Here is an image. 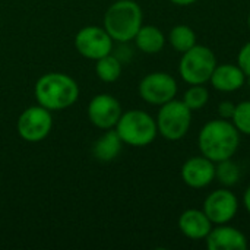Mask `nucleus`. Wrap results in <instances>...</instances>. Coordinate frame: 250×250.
<instances>
[{"label": "nucleus", "mask_w": 250, "mask_h": 250, "mask_svg": "<svg viewBox=\"0 0 250 250\" xmlns=\"http://www.w3.org/2000/svg\"><path fill=\"white\" fill-rule=\"evenodd\" d=\"M198 146L201 154L214 163L233 158L240 146V132L231 120L212 119L199 130Z\"/></svg>", "instance_id": "f257e3e1"}, {"label": "nucleus", "mask_w": 250, "mask_h": 250, "mask_svg": "<svg viewBox=\"0 0 250 250\" xmlns=\"http://www.w3.org/2000/svg\"><path fill=\"white\" fill-rule=\"evenodd\" d=\"M78 83L66 73L51 72L42 75L35 83V98L40 105L50 111L64 110L76 103Z\"/></svg>", "instance_id": "f03ea898"}, {"label": "nucleus", "mask_w": 250, "mask_h": 250, "mask_svg": "<svg viewBox=\"0 0 250 250\" xmlns=\"http://www.w3.org/2000/svg\"><path fill=\"white\" fill-rule=\"evenodd\" d=\"M142 22L144 13L135 0H117L104 15V29L119 42L133 40L139 28L144 25Z\"/></svg>", "instance_id": "7ed1b4c3"}, {"label": "nucleus", "mask_w": 250, "mask_h": 250, "mask_svg": "<svg viewBox=\"0 0 250 250\" xmlns=\"http://www.w3.org/2000/svg\"><path fill=\"white\" fill-rule=\"evenodd\" d=\"M116 132L119 133L123 144L142 148L152 144L158 135L157 120L142 110H129L122 114L116 125Z\"/></svg>", "instance_id": "20e7f679"}, {"label": "nucleus", "mask_w": 250, "mask_h": 250, "mask_svg": "<svg viewBox=\"0 0 250 250\" xmlns=\"http://www.w3.org/2000/svg\"><path fill=\"white\" fill-rule=\"evenodd\" d=\"M217 56L207 45H193L182 53L179 62V73L189 85H205L209 82L214 69L217 67Z\"/></svg>", "instance_id": "39448f33"}, {"label": "nucleus", "mask_w": 250, "mask_h": 250, "mask_svg": "<svg viewBox=\"0 0 250 250\" xmlns=\"http://www.w3.org/2000/svg\"><path fill=\"white\" fill-rule=\"evenodd\" d=\"M192 110L182 100H171L160 105L157 114L158 133L167 141L183 139L192 125Z\"/></svg>", "instance_id": "423d86ee"}, {"label": "nucleus", "mask_w": 250, "mask_h": 250, "mask_svg": "<svg viewBox=\"0 0 250 250\" xmlns=\"http://www.w3.org/2000/svg\"><path fill=\"white\" fill-rule=\"evenodd\" d=\"M177 82L167 72H152L139 82L141 98L151 105H163L177 95Z\"/></svg>", "instance_id": "0eeeda50"}, {"label": "nucleus", "mask_w": 250, "mask_h": 250, "mask_svg": "<svg viewBox=\"0 0 250 250\" xmlns=\"http://www.w3.org/2000/svg\"><path fill=\"white\" fill-rule=\"evenodd\" d=\"M53 126L50 110L42 105L28 107L18 119V133L26 142H40L48 136Z\"/></svg>", "instance_id": "6e6552de"}, {"label": "nucleus", "mask_w": 250, "mask_h": 250, "mask_svg": "<svg viewBox=\"0 0 250 250\" xmlns=\"http://www.w3.org/2000/svg\"><path fill=\"white\" fill-rule=\"evenodd\" d=\"M202 209L214 226L229 224L239 212V199L229 188H221L205 198Z\"/></svg>", "instance_id": "1a4fd4ad"}, {"label": "nucleus", "mask_w": 250, "mask_h": 250, "mask_svg": "<svg viewBox=\"0 0 250 250\" xmlns=\"http://www.w3.org/2000/svg\"><path fill=\"white\" fill-rule=\"evenodd\" d=\"M75 47L81 56L91 60H98L111 53L113 38L104 28L89 25L78 31L75 37Z\"/></svg>", "instance_id": "9d476101"}, {"label": "nucleus", "mask_w": 250, "mask_h": 250, "mask_svg": "<svg viewBox=\"0 0 250 250\" xmlns=\"http://www.w3.org/2000/svg\"><path fill=\"white\" fill-rule=\"evenodd\" d=\"M122 114L120 103L110 94H98L88 104L89 122L103 130L116 127Z\"/></svg>", "instance_id": "9b49d317"}, {"label": "nucleus", "mask_w": 250, "mask_h": 250, "mask_svg": "<svg viewBox=\"0 0 250 250\" xmlns=\"http://www.w3.org/2000/svg\"><path fill=\"white\" fill-rule=\"evenodd\" d=\"M180 174L186 186L192 189H204L215 180V163L202 154L190 157L182 166Z\"/></svg>", "instance_id": "f8f14e48"}, {"label": "nucleus", "mask_w": 250, "mask_h": 250, "mask_svg": "<svg viewBox=\"0 0 250 250\" xmlns=\"http://www.w3.org/2000/svg\"><path fill=\"white\" fill-rule=\"evenodd\" d=\"M205 242L209 250H246L249 248L245 233L229 224L212 227Z\"/></svg>", "instance_id": "ddd939ff"}, {"label": "nucleus", "mask_w": 250, "mask_h": 250, "mask_svg": "<svg viewBox=\"0 0 250 250\" xmlns=\"http://www.w3.org/2000/svg\"><path fill=\"white\" fill-rule=\"evenodd\" d=\"M209 83L220 92H236L246 85V75L237 63H223L214 69Z\"/></svg>", "instance_id": "4468645a"}, {"label": "nucleus", "mask_w": 250, "mask_h": 250, "mask_svg": "<svg viewBox=\"0 0 250 250\" xmlns=\"http://www.w3.org/2000/svg\"><path fill=\"white\" fill-rule=\"evenodd\" d=\"M214 224L207 217L204 209H186L179 217V229L183 236L190 240H205Z\"/></svg>", "instance_id": "2eb2a0df"}, {"label": "nucleus", "mask_w": 250, "mask_h": 250, "mask_svg": "<svg viewBox=\"0 0 250 250\" xmlns=\"http://www.w3.org/2000/svg\"><path fill=\"white\" fill-rule=\"evenodd\" d=\"M122 146L123 141L120 139L116 129H107V132L95 141L92 146V154L98 161L110 163L119 157V154L122 152Z\"/></svg>", "instance_id": "dca6fc26"}, {"label": "nucleus", "mask_w": 250, "mask_h": 250, "mask_svg": "<svg viewBox=\"0 0 250 250\" xmlns=\"http://www.w3.org/2000/svg\"><path fill=\"white\" fill-rule=\"evenodd\" d=\"M133 40L136 47L145 54H157L166 45V35L155 25H142Z\"/></svg>", "instance_id": "f3484780"}, {"label": "nucleus", "mask_w": 250, "mask_h": 250, "mask_svg": "<svg viewBox=\"0 0 250 250\" xmlns=\"http://www.w3.org/2000/svg\"><path fill=\"white\" fill-rule=\"evenodd\" d=\"M168 41L176 51L185 53L193 45H196V34L189 25L179 23L171 28L168 34Z\"/></svg>", "instance_id": "a211bd4d"}, {"label": "nucleus", "mask_w": 250, "mask_h": 250, "mask_svg": "<svg viewBox=\"0 0 250 250\" xmlns=\"http://www.w3.org/2000/svg\"><path fill=\"white\" fill-rule=\"evenodd\" d=\"M95 72H97V76L103 82H107V83L116 82L122 75V63L117 57L111 56V53H110L97 60Z\"/></svg>", "instance_id": "6ab92c4d"}, {"label": "nucleus", "mask_w": 250, "mask_h": 250, "mask_svg": "<svg viewBox=\"0 0 250 250\" xmlns=\"http://www.w3.org/2000/svg\"><path fill=\"white\" fill-rule=\"evenodd\" d=\"M240 176H242L240 167L231 158L215 163V179L224 188H233L234 185H237Z\"/></svg>", "instance_id": "aec40b11"}, {"label": "nucleus", "mask_w": 250, "mask_h": 250, "mask_svg": "<svg viewBox=\"0 0 250 250\" xmlns=\"http://www.w3.org/2000/svg\"><path fill=\"white\" fill-rule=\"evenodd\" d=\"M192 111L204 108L209 101V91L205 85H190L182 100Z\"/></svg>", "instance_id": "412c9836"}, {"label": "nucleus", "mask_w": 250, "mask_h": 250, "mask_svg": "<svg viewBox=\"0 0 250 250\" xmlns=\"http://www.w3.org/2000/svg\"><path fill=\"white\" fill-rule=\"evenodd\" d=\"M231 122L240 132V135L250 136V100L236 104Z\"/></svg>", "instance_id": "4be33fe9"}, {"label": "nucleus", "mask_w": 250, "mask_h": 250, "mask_svg": "<svg viewBox=\"0 0 250 250\" xmlns=\"http://www.w3.org/2000/svg\"><path fill=\"white\" fill-rule=\"evenodd\" d=\"M237 64L245 72L246 76H250V41H248L237 54Z\"/></svg>", "instance_id": "5701e85b"}, {"label": "nucleus", "mask_w": 250, "mask_h": 250, "mask_svg": "<svg viewBox=\"0 0 250 250\" xmlns=\"http://www.w3.org/2000/svg\"><path fill=\"white\" fill-rule=\"evenodd\" d=\"M234 108H236V104H233L231 101H221L218 105L220 117L226 119V120H231V117L234 114Z\"/></svg>", "instance_id": "b1692460"}, {"label": "nucleus", "mask_w": 250, "mask_h": 250, "mask_svg": "<svg viewBox=\"0 0 250 250\" xmlns=\"http://www.w3.org/2000/svg\"><path fill=\"white\" fill-rule=\"evenodd\" d=\"M243 205H245L246 211L249 212L250 215V186L246 189V192H245V195H243Z\"/></svg>", "instance_id": "393cba45"}, {"label": "nucleus", "mask_w": 250, "mask_h": 250, "mask_svg": "<svg viewBox=\"0 0 250 250\" xmlns=\"http://www.w3.org/2000/svg\"><path fill=\"white\" fill-rule=\"evenodd\" d=\"M170 1L176 6H190V4L196 3L198 0H170Z\"/></svg>", "instance_id": "a878e982"}, {"label": "nucleus", "mask_w": 250, "mask_h": 250, "mask_svg": "<svg viewBox=\"0 0 250 250\" xmlns=\"http://www.w3.org/2000/svg\"><path fill=\"white\" fill-rule=\"evenodd\" d=\"M248 28H249V31H250V12H249V15H248Z\"/></svg>", "instance_id": "bb28decb"}, {"label": "nucleus", "mask_w": 250, "mask_h": 250, "mask_svg": "<svg viewBox=\"0 0 250 250\" xmlns=\"http://www.w3.org/2000/svg\"><path fill=\"white\" fill-rule=\"evenodd\" d=\"M246 83L250 86V76H246Z\"/></svg>", "instance_id": "cd10ccee"}]
</instances>
